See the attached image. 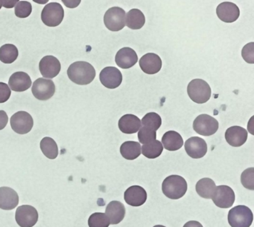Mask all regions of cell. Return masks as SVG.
I'll list each match as a JSON object with an SVG mask.
<instances>
[{
    "instance_id": "1",
    "label": "cell",
    "mask_w": 254,
    "mask_h": 227,
    "mask_svg": "<svg viewBox=\"0 0 254 227\" xmlns=\"http://www.w3.org/2000/svg\"><path fill=\"white\" fill-rule=\"evenodd\" d=\"M67 75L75 84L84 86L93 81L96 77V70L89 62L78 61L69 65Z\"/></svg>"
},
{
    "instance_id": "2",
    "label": "cell",
    "mask_w": 254,
    "mask_h": 227,
    "mask_svg": "<svg viewBox=\"0 0 254 227\" xmlns=\"http://www.w3.org/2000/svg\"><path fill=\"white\" fill-rule=\"evenodd\" d=\"M162 191L169 198L178 200L187 193V181L180 175H170L163 181Z\"/></svg>"
},
{
    "instance_id": "3",
    "label": "cell",
    "mask_w": 254,
    "mask_h": 227,
    "mask_svg": "<svg viewBox=\"0 0 254 227\" xmlns=\"http://www.w3.org/2000/svg\"><path fill=\"white\" fill-rule=\"evenodd\" d=\"M187 93L193 102L203 104L207 102L211 96V88L209 85L201 79H194L189 83Z\"/></svg>"
},
{
    "instance_id": "4",
    "label": "cell",
    "mask_w": 254,
    "mask_h": 227,
    "mask_svg": "<svg viewBox=\"0 0 254 227\" xmlns=\"http://www.w3.org/2000/svg\"><path fill=\"white\" fill-rule=\"evenodd\" d=\"M254 221V215L246 206H235L229 211L228 222L231 227H250Z\"/></svg>"
},
{
    "instance_id": "5",
    "label": "cell",
    "mask_w": 254,
    "mask_h": 227,
    "mask_svg": "<svg viewBox=\"0 0 254 227\" xmlns=\"http://www.w3.org/2000/svg\"><path fill=\"white\" fill-rule=\"evenodd\" d=\"M64 17V10L61 4L50 2L43 9L41 19L49 27H56L60 25Z\"/></svg>"
},
{
    "instance_id": "6",
    "label": "cell",
    "mask_w": 254,
    "mask_h": 227,
    "mask_svg": "<svg viewBox=\"0 0 254 227\" xmlns=\"http://www.w3.org/2000/svg\"><path fill=\"white\" fill-rule=\"evenodd\" d=\"M126 11L121 7H111L104 16L105 26L111 31H121L126 26Z\"/></svg>"
},
{
    "instance_id": "7",
    "label": "cell",
    "mask_w": 254,
    "mask_h": 227,
    "mask_svg": "<svg viewBox=\"0 0 254 227\" xmlns=\"http://www.w3.org/2000/svg\"><path fill=\"white\" fill-rule=\"evenodd\" d=\"M219 127L218 120L208 114L197 116L193 122L194 132L203 136H211L216 133Z\"/></svg>"
},
{
    "instance_id": "8",
    "label": "cell",
    "mask_w": 254,
    "mask_h": 227,
    "mask_svg": "<svg viewBox=\"0 0 254 227\" xmlns=\"http://www.w3.org/2000/svg\"><path fill=\"white\" fill-rule=\"evenodd\" d=\"M32 91L39 100H48L55 94L56 85L50 79L38 78L32 85Z\"/></svg>"
},
{
    "instance_id": "9",
    "label": "cell",
    "mask_w": 254,
    "mask_h": 227,
    "mask_svg": "<svg viewBox=\"0 0 254 227\" xmlns=\"http://www.w3.org/2000/svg\"><path fill=\"white\" fill-rule=\"evenodd\" d=\"M15 220L20 227H33L38 221V212L33 206L23 205L17 208Z\"/></svg>"
},
{
    "instance_id": "10",
    "label": "cell",
    "mask_w": 254,
    "mask_h": 227,
    "mask_svg": "<svg viewBox=\"0 0 254 227\" xmlns=\"http://www.w3.org/2000/svg\"><path fill=\"white\" fill-rule=\"evenodd\" d=\"M34 126V120L31 114L20 111L13 114L11 118V126L19 135H25L31 132Z\"/></svg>"
},
{
    "instance_id": "11",
    "label": "cell",
    "mask_w": 254,
    "mask_h": 227,
    "mask_svg": "<svg viewBox=\"0 0 254 227\" xmlns=\"http://www.w3.org/2000/svg\"><path fill=\"white\" fill-rule=\"evenodd\" d=\"M212 199L215 206L221 209H228L234 203L235 193L228 185H218L215 188Z\"/></svg>"
},
{
    "instance_id": "12",
    "label": "cell",
    "mask_w": 254,
    "mask_h": 227,
    "mask_svg": "<svg viewBox=\"0 0 254 227\" xmlns=\"http://www.w3.org/2000/svg\"><path fill=\"white\" fill-rule=\"evenodd\" d=\"M101 83L105 87L110 89L118 88L123 82L121 71L115 67H105L99 74Z\"/></svg>"
},
{
    "instance_id": "13",
    "label": "cell",
    "mask_w": 254,
    "mask_h": 227,
    "mask_svg": "<svg viewBox=\"0 0 254 227\" xmlns=\"http://www.w3.org/2000/svg\"><path fill=\"white\" fill-rule=\"evenodd\" d=\"M187 154L191 158H202L207 152L206 141L199 136H191L184 144Z\"/></svg>"
},
{
    "instance_id": "14",
    "label": "cell",
    "mask_w": 254,
    "mask_h": 227,
    "mask_svg": "<svg viewBox=\"0 0 254 227\" xmlns=\"http://www.w3.org/2000/svg\"><path fill=\"white\" fill-rule=\"evenodd\" d=\"M62 68L60 61L54 56H46L40 61L39 70L43 77L53 79L59 75Z\"/></svg>"
},
{
    "instance_id": "15",
    "label": "cell",
    "mask_w": 254,
    "mask_h": 227,
    "mask_svg": "<svg viewBox=\"0 0 254 227\" xmlns=\"http://www.w3.org/2000/svg\"><path fill=\"white\" fill-rule=\"evenodd\" d=\"M216 13L218 17L223 22L232 23L239 19L240 10L234 3L224 1L218 4L216 8Z\"/></svg>"
},
{
    "instance_id": "16",
    "label": "cell",
    "mask_w": 254,
    "mask_h": 227,
    "mask_svg": "<svg viewBox=\"0 0 254 227\" xmlns=\"http://www.w3.org/2000/svg\"><path fill=\"white\" fill-rule=\"evenodd\" d=\"M124 199L127 204L137 207L146 201L147 192L140 185H132L125 192Z\"/></svg>"
},
{
    "instance_id": "17",
    "label": "cell",
    "mask_w": 254,
    "mask_h": 227,
    "mask_svg": "<svg viewBox=\"0 0 254 227\" xmlns=\"http://www.w3.org/2000/svg\"><path fill=\"white\" fill-rule=\"evenodd\" d=\"M139 66L145 74H157L161 69L162 60L156 53H148L139 59Z\"/></svg>"
},
{
    "instance_id": "18",
    "label": "cell",
    "mask_w": 254,
    "mask_h": 227,
    "mask_svg": "<svg viewBox=\"0 0 254 227\" xmlns=\"http://www.w3.org/2000/svg\"><path fill=\"white\" fill-rule=\"evenodd\" d=\"M115 61L119 67L123 69H127L136 65L138 61V56L133 49L125 47L117 52Z\"/></svg>"
},
{
    "instance_id": "19",
    "label": "cell",
    "mask_w": 254,
    "mask_h": 227,
    "mask_svg": "<svg viewBox=\"0 0 254 227\" xmlns=\"http://www.w3.org/2000/svg\"><path fill=\"white\" fill-rule=\"evenodd\" d=\"M19 196L17 191L10 187H0V209L11 210L17 207Z\"/></svg>"
},
{
    "instance_id": "20",
    "label": "cell",
    "mask_w": 254,
    "mask_h": 227,
    "mask_svg": "<svg viewBox=\"0 0 254 227\" xmlns=\"http://www.w3.org/2000/svg\"><path fill=\"white\" fill-rule=\"evenodd\" d=\"M225 139L231 146L240 147L248 139V132L241 126H231L226 131Z\"/></svg>"
},
{
    "instance_id": "21",
    "label": "cell",
    "mask_w": 254,
    "mask_h": 227,
    "mask_svg": "<svg viewBox=\"0 0 254 227\" xmlns=\"http://www.w3.org/2000/svg\"><path fill=\"white\" fill-rule=\"evenodd\" d=\"M10 89L16 92H23L28 90L32 86V80L27 73L17 71L14 73L8 81Z\"/></svg>"
},
{
    "instance_id": "22",
    "label": "cell",
    "mask_w": 254,
    "mask_h": 227,
    "mask_svg": "<svg viewBox=\"0 0 254 227\" xmlns=\"http://www.w3.org/2000/svg\"><path fill=\"white\" fill-rule=\"evenodd\" d=\"M105 215L109 219L110 224L116 225L120 224L124 219L126 215V207L121 202L114 200L108 203L107 206Z\"/></svg>"
},
{
    "instance_id": "23",
    "label": "cell",
    "mask_w": 254,
    "mask_h": 227,
    "mask_svg": "<svg viewBox=\"0 0 254 227\" xmlns=\"http://www.w3.org/2000/svg\"><path fill=\"white\" fill-rule=\"evenodd\" d=\"M141 126L140 119L133 114H125L119 120V129L125 134L131 135L136 133Z\"/></svg>"
},
{
    "instance_id": "24",
    "label": "cell",
    "mask_w": 254,
    "mask_h": 227,
    "mask_svg": "<svg viewBox=\"0 0 254 227\" xmlns=\"http://www.w3.org/2000/svg\"><path fill=\"white\" fill-rule=\"evenodd\" d=\"M161 143L168 151H177L184 145V139L178 132L169 131L163 135Z\"/></svg>"
},
{
    "instance_id": "25",
    "label": "cell",
    "mask_w": 254,
    "mask_h": 227,
    "mask_svg": "<svg viewBox=\"0 0 254 227\" xmlns=\"http://www.w3.org/2000/svg\"><path fill=\"white\" fill-rule=\"evenodd\" d=\"M126 22L130 29H140L145 23V15L139 9H131L126 15Z\"/></svg>"
},
{
    "instance_id": "26",
    "label": "cell",
    "mask_w": 254,
    "mask_h": 227,
    "mask_svg": "<svg viewBox=\"0 0 254 227\" xmlns=\"http://www.w3.org/2000/svg\"><path fill=\"white\" fill-rule=\"evenodd\" d=\"M216 185L212 179L209 178H202L196 183V191L199 196L206 199H212L215 192Z\"/></svg>"
},
{
    "instance_id": "27",
    "label": "cell",
    "mask_w": 254,
    "mask_h": 227,
    "mask_svg": "<svg viewBox=\"0 0 254 227\" xmlns=\"http://www.w3.org/2000/svg\"><path fill=\"white\" fill-rule=\"evenodd\" d=\"M120 153L126 160H135L141 154L140 144L135 141H126L120 146Z\"/></svg>"
},
{
    "instance_id": "28",
    "label": "cell",
    "mask_w": 254,
    "mask_h": 227,
    "mask_svg": "<svg viewBox=\"0 0 254 227\" xmlns=\"http://www.w3.org/2000/svg\"><path fill=\"white\" fill-rule=\"evenodd\" d=\"M41 149L47 158L54 160L59 155V147L53 138L46 136L41 141Z\"/></svg>"
},
{
    "instance_id": "29",
    "label": "cell",
    "mask_w": 254,
    "mask_h": 227,
    "mask_svg": "<svg viewBox=\"0 0 254 227\" xmlns=\"http://www.w3.org/2000/svg\"><path fill=\"white\" fill-rule=\"evenodd\" d=\"M17 47L13 44H5L0 47V61L5 64L13 63L18 57Z\"/></svg>"
},
{
    "instance_id": "30",
    "label": "cell",
    "mask_w": 254,
    "mask_h": 227,
    "mask_svg": "<svg viewBox=\"0 0 254 227\" xmlns=\"http://www.w3.org/2000/svg\"><path fill=\"white\" fill-rule=\"evenodd\" d=\"M163 151V146L161 142L154 140L149 143L144 144L141 148L142 154L147 158L155 159L161 155Z\"/></svg>"
},
{
    "instance_id": "31",
    "label": "cell",
    "mask_w": 254,
    "mask_h": 227,
    "mask_svg": "<svg viewBox=\"0 0 254 227\" xmlns=\"http://www.w3.org/2000/svg\"><path fill=\"white\" fill-rule=\"evenodd\" d=\"M141 124L142 127L146 128L151 131L158 130L162 125V119L158 114L155 112H150L145 114L142 119Z\"/></svg>"
},
{
    "instance_id": "32",
    "label": "cell",
    "mask_w": 254,
    "mask_h": 227,
    "mask_svg": "<svg viewBox=\"0 0 254 227\" xmlns=\"http://www.w3.org/2000/svg\"><path fill=\"white\" fill-rule=\"evenodd\" d=\"M88 225L89 227H108L110 221L105 213L96 212L89 218Z\"/></svg>"
},
{
    "instance_id": "33",
    "label": "cell",
    "mask_w": 254,
    "mask_h": 227,
    "mask_svg": "<svg viewBox=\"0 0 254 227\" xmlns=\"http://www.w3.org/2000/svg\"><path fill=\"white\" fill-rule=\"evenodd\" d=\"M15 15L19 18H26L32 12V6L29 1H20L15 6Z\"/></svg>"
},
{
    "instance_id": "34",
    "label": "cell",
    "mask_w": 254,
    "mask_h": 227,
    "mask_svg": "<svg viewBox=\"0 0 254 227\" xmlns=\"http://www.w3.org/2000/svg\"><path fill=\"white\" fill-rule=\"evenodd\" d=\"M241 182L245 188L250 190L254 189V169L253 167L247 169L241 175Z\"/></svg>"
},
{
    "instance_id": "35",
    "label": "cell",
    "mask_w": 254,
    "mask_h": 227,
    "mask_svg": "<svg viewBox=\"0 0 254 227\" xmlns=\"http://www.w3.org/2000/svg\"><path fill=\"white\" fill-rule=\"evenodd\" d=\"M157 132L150 130L145 127H141L138 132V139L142 144L149 143L152 141L156 140Z\"/></svg>"
},
{
    "instance_id": "36",
    "label": "cell",
    "mask_w": 254,
    "mask_h": 227,
    "mask_svg": "<svg viewBox=\"0 0 254 227\" xmlns=\"http://www.w3.org/2000/svg\"><path fill=\"white\" fill-rule=\"evenodd\" d=\"M242 56L245 62L250 64L254 63V43L252 42L244 46Z\"/></svg>"
},
{
    "instance_id": "37",
    "label": "cell",
    "mask_w": 254,
    "mask_h": 227,
    "mask_svg": "<svg viewBox=\"0 0 254 227\" xmlns=\"http://www.w3.org/2000/svg\"><path fill=\"white\" fill-rule=\"evenodd\" d=\"M11 91L6 83L0 82V103L7 102L11 96Z\"/></svg>"
},
{
    "instance_id": "38",
    "label": "cell",
    "mask_w": 254,
    "mask_h": 227,
    "mask_svg": "<svg viewBox=\"0 0 254 227\" xmlns=\"http://www.w3.org/2000/svg\"><path fill=\"white\" fill-rule=\"evenodd\" d=\"M8 117L6 112L3 110L0 111V130L5 129L8 124Z\"/></svg>"
},
{
    "instance_id": "39",
    "label": "cell",
    "mask_w": 254,
    "mask_h": 227,
    "mask_svg": "<svg viewBox=\"0 0 254 227\" xmlns=\"http://www.w3.org/2000/svg\"><path fill=\"white\" fill-rule=\"evenodd\" d=\"M184 227H203V226H202L200 223L197 222V221H191L186 223Z\"/></svg>"
},
{
    "instance_id": "40",
    "label": "cell",
    "mask_w": 254,
    "mask_h": 227,
    "mask_svg": "<svg viewBox=\"0 0 254 227\" xmlns=\"http://www.w3.org/2000/svg\"><path fill=\"white\" fill-rule=\"evenodd\" d=\"M19 1H2V4L6 8H11L17 4Z\"/></svg>"
},
{
    "instance_id": "41",
    "label": "cell",
    "mask_w": 254,
    "mask_h": 227,
    "mask_svg": "<svg viewBox=\"0 0 254 227\" xmlns=\"http://www.w3.org/2000/svg\"><path fill=\"white\" fill-rule=\"evenodd\" d=\"M154 227H164V226H162V225H156V226H154Z\"/></svg>"
},
{
    "instance_id": "42",
    "label": "cell",
    "mask_w": 254,
    "mask_h": 227,
    "mask_svg": "<svg viewBox=\"0 0 254 227\" xmlns=\"http://www.w3.org/2000/svg\"><path fill=\"white\" fill-rule=\"evenodd\" d=\"M2 1L0 0V9H1V7H2Z\"/></svg>"
}]
</instances>
